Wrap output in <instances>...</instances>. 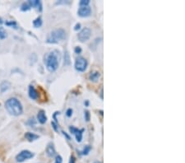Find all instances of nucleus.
I'll return each instance as SVG.
<instances>
[{
    "mask_svg": "<svg viewBox=\"0 0 185 163\" xmlns=\"http://www.w3.org/2000/svg\"><path fill=\"white\" fill-rule=\"evenodd\" d=\"M55 153H56V152H55L54 146L53 143H50V144L47 146V148H46V154H47L50 157H54V156L55 155Z\"/></svg>",
    "mask_w": 185,
    "mask_h": 163,
    "instance_id": "nucleus-12",
    "label": "nucleus"
},
{
    "mask_svg": "<svg viewBox=\"0 0 185 163\" xmlns=\"http://www.w3.org/2000/svg\"><path fill=\"white\" fill-rule=\"evenodd\" d=\"M3 23V20H2V18H0V24H2Z\"/></svg>",
    "mask_w": 185,
    "mask_h": 163,
    "instance_id": "nucleus-29",
    "label": "nucleus"
},
{
    "mask_svg": "<svg viewBox=\"0 0 185 163\" xmlns=\"http://www.w3.org/2000/svg\"><path fill=\"white\" fill-rule=\"evenodd\" d=\"M73 115V110L72 109H68V111L66 112V116H68V117H71Z\"/></svg>",
    "mask_w": 185,
    "mask_h": 163,
    "instance_id": "nucleus-23",
    "label": "nucleus"
},
{
    "mask_svg": "<svg viewBox=\"0 0 185 163\" xmlns=\"http://www.w3.org/2000/svg\"><path fill=\"white\" fill-rule=\"evenodd\" d=\"M6 25L11 26H17V23H16L14 21H11V22H6Z\"/></svg>",
    "mask_w": 185,
    "mask_h": 163,
    "instance_id": "nucleus-22",
    "label": "nucleus"
},
{
    "mask_svg": "<svg viewBox=\"0 0 185 163\" xmlns=\"http://www.w3.org/2000/svg\"><path fill=\"white\" fill-rule=\"evenodd\" d=\"M29 96H30V99L32 100H36L38 97H39V94H38V92L35 90V88H34V86L30 85L29 87Z\"/></svg>",
    "mask_w": 185,
    "mask_h": 163,
    "instance_id": "nucleus-10",
    "label": "nucleus"
},
{
    "mask_svg": "<svg viewBox=\"0 0 185 163\" xmlns=\"http://www.w3.org/2000/svg\"><path fill=\"white\" fill-rule=\"evenodd\" d=\"M34 157V153L28 150H23L21 153H19L16 157V161L18 162H23L26 160H29L30 158Z\"/></svg>",
    "mask_w": 185,
    "mask_h": 163,
    "instance_id": "nucleus-4",
    "label": "nucleus"
},
{
    "mask_svg": "<svg viewBox=\"0 0 185 163\" xmlns=\"http://www.w3.org/2000/svg\"><path fill=\"white\" fill-rule=\"evenodd\" d=\"M94 163H101V162H100V161H95V162H94Z\"/></svg>",
    "mask_w": 185,
    "mask_h": 163,
    "instance_id": "nucleus-30",
    "label": "nucleus"
},
{
    "mask_svg": "<svg viewBox=\"0 0 185 163\" xmlns=\"http://www.w3.org/2000/svg\"><path fill=\"white\" fill-rule=\"evenodd\" d=\"M85 116H86V121L89 120V112H88V111H86Z\"/></svg>",
    "mask_w": 185,
    "mask_h": 163,
    "instance_id": "nucleus-27",
    "label": "nucleus"
},
{
    "mask_svg": "<svg viewBox=\"0 0 185 163\" xmlns=\"http://www.w3.org/2000/svg\"><path fill=\"white\" fill-rule=\"evenodd\" d=\"M66 38V31L62 28L56 29L52 31L48 35L46 42L50 44H57V43L62 41Z\"/></svg>",
    "mask_w": 185,
    "mask_h": 163,
    "instance_id": "nucleus-3",
    "label": "nucleus"
},
{
    "mask_svg": "<svg viewBox=\"0 0 185 163\" xmlns=\"http://www.w3.org/2000/svg\"><path fill=\"white\" fill-rule=\"evenodd\" d=\"M78 15L82 17V18H86L89 17L91 13V8L90 6H83V7H80L78 9Z\"/></svg>",
    "mask_w": 185,
    "mask_h": 163,
    "instance_id": "nucleus-8",
    "label": "nucleus"
},
{
    "mask_svg": "<svg viewBox=\"0 0 185 163\" xmlns=\"http://www.w3.org/2000/svg\"><path fill=\"white\" fill-rule=\"evenodd\" d=\"M90 151V146L87 145V146H86L85 148H84V149H83V150L82 151L81 153H82V155H87Z\"/></svg>",
    "mask_w": 185,
    "mask_h": 163,
    "instance_id": "nucleus-19",
    "label": "nucleus"
},
{
    "mask_svg": "<svg viewBox=\"0 0 185 163\" xmlns=\"http://www.w3.org/2000/svg\"><path fill=\"white\" fill-rule=\"evenodd\" d=\"M37 120L40 124H45L47 121V116L45 115V111H40L37 114Z\"/></svg>",
    "mask_w": 185,
    "mask_h": 163,
    "instance_id": "nucleus-11",
    "label": "nucleus"
},
{
    "mask_svg": "<svg viewBox=\"0 0 185 163\" xmlns=\"http://www.w3.org/2000/svg\"><path fill=\"white\" fill-rule=\"evenodd\" d=\"M28 3H29L31 8H35L39 12L42 11V3L39 0H32V1L30 0V1H28Z\"/></svg>",
    "mask_w": 185,
    "mask_h": 163,
    "instance_id": "nucleus-9",
    "label": "nucleus"
},
{
    "mask_svg": "<svg viewBox=\"0 0 185 163\" xmlns=\"http://www.w3.org/2000/svg\"><path fill=\"white\" fill-rule=\"evenodd\" d=\"M5 108L8 112L12 116H18L23 112L22 103L17 98H9L5 102Z\"/></svg>",
    "mask_w": 185,
    "mask_h": 163,
    "instance_id": "nucleus-2",
    "label": "nucleus"
},
{
    "mask_svg": "<svg viewBox=\"0 0 185 163\" xmlns=\"http://www.w3.org/2000/svg\"><path fill=\"white\" fill-rule=\"evenodd\" d=\"M52 125L54 127V128L55 129V131H58V128H57V124L54 123V122H52Z\"/></svg>",
    "mask_w": 185,
    "mask_h": 163,
    "instance_id": "nucleus-28",
    "label": "nucleus"
},
{
    "mask_svg": "<svg viewBox=\"0 0 185 163\" xmlns=\"http://www.w3.org/2000/svg\"><path fill=\"white\" fill-rule=\"evenodd\" d=\"M30 8H31V7H30V5L29 4L28 2L23 3L22 4V6H21V10L22 11V12H26V11L30 10Z\"/></svg>",
    "mask_w": 185,
    "mask_h": 163,
    "instance_id": "nucleus-17",
    "label": "nucleus"
},
{
    "mask_svg": "<svg viewBox=\"0 0 185 163\" xmlns=\"http://www.w3.org/2000/svg\"><path fill=\"white\" fill-rule=\"evenodd\" d=\"M81 52H82V49H81V47H79V46H77V47L75 48L76 54H80Z\"/></svg>",
    "mask_w": 185,
    "mask_h": 163,
    "instance_id": "nucleus-24",
    "label": "nucleus"
},
{
    "mask_svg": "<svg viewBox=\"0 0 185 163\" xmlns=\"http://www.w3.org/2000/svg\"><path fill=\"white\" fill-rule=\"evenodd\" d=\"M62 162H63V158H62V157L59 155L57 156L56 158H55L54 163H62Z\"/></svg>",
    "mask_w": 185,
    "mask_h": 163,
    "instance_id": "nucleus-21",
    "label": "nucleus"
},
{
    "mask_svg": "<svg viewBox=\"0 0 185 163\" xmlns=\"http://www.w3.org/2000/svg\"><path fill=\"white\" fill-rule=\"evenodd\" d=\"M100 77V73L98 72V71H92L90 72V75H89V79H90L91 82H97L99 80V78Z\"/></svg>",
    "mask_w": 185,
    "mask_h": 163,
    "instance_id": "nucleus-13",
    "label": "nucleus"
},
{
    "mask_svg": "<svg viewBox=\"0 0 185 163\" xmlns=\"http://www.w3.org/2000/svg\"><path fill=\"white\" fill-rule=\"evenodd\" d=\"M90 34H91V31H90L89 28H83L82 30L81 31L79 34H78V40H80L81 42H85V41L89 40V38L90 37Z\"/></svg>",
    "mask_w": 185,
    "mask_h": 163,
    "instance_id": "nucleus-6",
    "label": "nucleus"
},
{
    "mask_svg": "<svg viewBox=\"0 0 185 163\" xmlns=\"http://www.w3.org/2000/svg\"><path fill=\"white\" fill-rule=\"evenodd\" d=\"M90 4V1L89 0H82L79 2V5L80 7H83V6H89Z\"/></svg>",
    "mask_w": 185,
    "mask_h": 163,
    "instance_id": "nucleus-20",
    "label": "nucleus"
},
{
    "mask_svg": "<svg viewBox=\"0 0 185 163\" xmlns=\"http://www.w3.org/2000/svg\"><path fill=\"white\" fill-rule=\"evenodd\" d=\"M25 138H26L29 142H33V141L38 139L40 137H39V135H37V134H35V133L28 132V133H26Z\"/></svg>",
    "mask_w": 185,
    "mask_h": 163,
    "instance_id": "nucleus-14",
    "label": "nucleus"
},
{
    "mask_svg": "<svg viewBox=\"0 0 185 163\" xmlns=\"http://www.w3.org/2000/svg\"><path fill=\"white\" fill-rule=\"evenodd\" d=\"M33 26H35V28H39L42 26V19H41V17H38L36 19L33 21Z\"/></svg>",
    "mask_w": 185,
    "mask_h": 163,
    "instance_id": "nucleus-16",
    "label": "nucleus"
},
{
    "mask_svg": "<svg viewBox=\"0 0 185 163\" xmlns=\"http://www.w3.org/2000/svg\"><path fill=\"white\" fill-rule=\"evenodd\" d=\"M7 37V32H6L3 27H0V39H5Z\"/></svg>",
    "mask_w": 185,
    "mask_h": 163,
    "instance_id": "nucleus-18",
    "label": "nucleus"
},
{
    "mask_svg": "<svg viewBox=\"0 0 185 163\" xmlns=\"http://www.w3.org/2000/svg\"><path fill=\"white\" fill-rule=\"evenodd\" d=\"M60 59H61V56H60L59 51L53 50L49 53L45 59V63L47 70L50 73L55 72L59 66Z\"/></svg>",
    "mask_w": 185,
    "mask_h": 163,
    "instance_id": "nucleus-1",
    "label": "nucleus"
},
{
    "mask_svg": "<svg viewBox=\"0 0 185 163\" xmlns=\"http://www.w3.org/2000/svg\"><path fill=\"white\" fill-rule=\"evenodd\" d=\"M87 60L83 57H78L75 61V68L78 72H83L87 68Z\"/></svg>",
    "mask_w": 185,
    "mask_h": 163,
    "instance_id": "nucleus-5",
    "label": "nucleus"
},
{
    "mask_svg": "<svg viewBox=\"0 0 185 163\" xmlns=\"http://www.w3.org/2000/svg\"><path fill=\"white\" fill-rule=\"evenodd\" d=\"M80 27H81L80 23H77V24H76V26H75V27H74V30H75V31L78 30V29H80Z\"/></svg>",
    "mask_w": 185,
    "mask_h": 163,
    "instance_id": "nucleus-26",
    "label": "nucleus"
},
{
    "mask_svg": "<svg viewBox=\"0 0 185 163\" xmlns=\"http://www.w3.org/2000/svg\"><path fill=\"white\" fill-rule=\"evenodd\" d=\"M10 83H8V81H3L1 83V85H0V92L3 93L6 91H8L9 89V88H10Z\"/></svg>",
    "mask_w": 185,
    "mask_h": 163,
    "instance_id": "nucleus-15",
    "label": "nucleus"
},
{
    "mask_svg": "<svg viewBox=\"0 0 185 163\" xmlns=\"http://www.w3.org/2000/svg\"><path fill=\"white\" fill-rule=\"evenodd\" d=\"M69 130L73 134H74L76 137V140L78 143H81L82 140V134L84 132V128L82 129H78V128L73 127V126H70L69 127Z\"/></svg>",
    "mask_w": 185,
    "mask_h": 163,
    "instance_id": "nucleus-7",
    "label": "nucleus"
},
{
    "mask_svg": "<svg viewBox=\"0 0 185 163\" xmlns=\"http://www.w3.org/2000/svg\"><path fill=\"white\" fill-rule=\"evenodd\" d=\"M76 162V159L73 156H71L70 160H69V163H75Z\"/></svg>",
    "mask_w": 185,
    "mask_h": 163,
    "instance_id": "nucleus-25",
    "label": "nucleus"
}]
</instances>
